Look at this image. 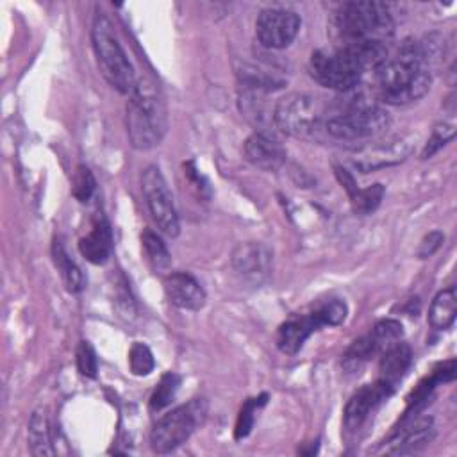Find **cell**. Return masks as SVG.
<instances>
[{
  "mask_svg": "<svg viewBox=\"0 0 457 457\" xmlns=\"http://www.w3.org/2000/svg\"><path fill=\"white\" fill-rule=\"evenodd\" d=\"M266 395H261L259 398H248L239 414H237V421H236V428H234V437L236 439H243L250 434L252 427H253V421H255V411L266 403Z\"/></svg>",
  "mask_w": 457,
  "mask_h": 457,
  "instance_id": "cell-27",
  "label": "cell"
},
{
  "mask_svg": "<svg viewBox=\"0 0 457 457\" xmlns=\"http://www.w3.org/2000/svg\"><path fill=\"white\" fill-rule=\"evenodd\" d=\"M339 109L327 118V132L339 141L371 143L389 127V114L368 93L352 87L343 93Z\"/></svg>",
  "mask_w": 457,
  "mask_h": 457,
  "instance_id": "cell-1",
  "label": "cell"
},
{
  "mask_svg": "<svg viewBox=\"0 0 457 457\" xmlns=\"http://www.w3.org/2000/svg\"><path fill=\"white\" fill-rule=\"evenodd\" d=\"M455 136V127L450 123H439L434 127L430 137L427 139L423 150H421V159H430L436 152H439L446 143H450Z\"/></svg>",
  "mask_w": 457,
  "mask_h": 457,
  "instance_id": "cell-30",
  "label": "cell"
},
{
  "mask_svg": "<svg viewBox=\"0 0 457 457\" xmlns=\"http://www.w3.org/2000/svg\"><path fill=\"white\" fill-rule=\"evenodd\" d=\"M230 262L237 275H241L243 278H246L253 284H261L271 273L273 252L270 246H266L264 243H259V241L239 243L232 250Z\"/></svg>",
  "mask_w": 457,
  "mask_h": 457,
  "instance_id": "cell-12",
  "label": "cell"
},
{
  "mask_svg": "<svg viewBox=\"0 0 457 457\" xmlns=\"http://www.w3.org/2000/svg\"><path fill=\"white\" fill-rule=\"evenodd\" d=\"M443 239H445V236H443V232H439V230H434V232H428L423 239H421V243H420V248H418V257H421V259H425V257H430L439 246H441V243H443Z\"/></svg>",
  "mask_w": 457,
  "mask_h": 457,
  "instance_id": "cell-33",
  "label": "cell"
},
{
  "mask_svg": "<svg viewBox=\"0 0 457 457\" xmlns=\"http://www.w3.org/2000/svg\"><path fill=\"white\" fill-rule=\"evenodd\" d=\"M377 96L386 104L405 105L425 96L432 84L430 70L402 59H386L375 71Z\"/></svg>",
  "mask_w": 457,
  "mask_h": 457,
  "instance_id": "cell-4",
  "label": "cell"
},
{
  "mask_svg": "<svg viewBox=\"0 0 457 457\" xmlns=\"http://www.w3.org/2000/svg\"><path fill=\"white\" fill-rule=\"evenodd\" d=\"M95 189H96V180H95L91 170L84 164L77 166V170L73 173V180H71V195L79 202H87L93 196Z\"/></svg>",
  "mask_w": 457,
  "mask_h": 457,
  "instance_id": "cell-28",
  "label": "cell"
},
{
  "mask_svg": "<svg viewBox=\"0 0 457 457\" xmlns=\"http://www.w3.org/2000/svg\"><path fill=\"white\" fill-rule=\"evenodd\" d=\"M52 257H54V264H55L57 271L61 273L64 287L70 293H80L86 284L84 275H82L80 268L68 257L66 250L62 248V245L59 241H54V245H52Z\"/></svg>",
  "mask_w": 457,
  "mask_h": 457,
  "instance_id": "cell-23",
  "label": "cell"
},
{
  "mask_svg": "<svg viewBox=\"0 0 457 457\" xmlns=\"http://www.w3.org/2000/svg\"><path fill=\"white\" fill-rule=\"evenodd\" d=\"M387 348L386 343H382L371 330L361 337H357L345 352L343 355V366L348 371L359 370L364 362L373 359L375 355L382 353V350Z\"/></svg>",
  "mask_w": 457,
  "mask_h": 457,
  "instance_id": "cell-22",
  "label": "cell"
},
{
  "mask_svg": "<svg viewBox=\"0 0 457 457\" xmlns=\"http://www.w3.org/2000/svg\"><path fill=\"white\" fill-rule=\"evenodd\" d=\"M393 391H395V387H391L389 384L377 378L373 384H368V386L361 387L357 393H353L352 398L348 400V403L345 405V412H343L345 428L357 430L368 420V416L384 400H387L393 395Z\"/></svg>",
  "mask_w": 457,
  "mask_h": 457,
  "instance_id": "cell-13",
  "label": "cell"
},
{
  "mask_svg": "<svg viewBox=\"0 0 457 457\" xmlns=\"http://www.w3.org/2000/svg\"><path fill=\"white\" fill-rule=\"evenodd\" d=\"M457 314V293L455 287L450 286L441 289L428 307V323L436 330H446L453 325Z\"/></svg>",
  "mask_w": 457,
  "mask_h": 457,
  "instance_id": "cell-21",
  "label": "cell"
},
{
  "mask_svg": "<svg viewBox=\"0 0 457 457\" xmlns=\"http://www.w3.org/2000/svg\"><path fill=\"white\" fill-rule=\"evenodd\" d=\"M29 450L36 457H50L55 455L54 445H52V430L46 409L39 407L32 412L29 420Z\"/></svg>",
  "mask_w": 457,
  "mask_h": 457,
  "instance_id": "cell-20",
  "label": "cell"
},
{
  "mask_svg": "<svg viewBox=\"0 0 457 457\" xmlns=\"http://www.w3.org/2000/svg\"><path fill=\"white\" fill-rule=\"evenodd\" d=\"M391 448L387 453H412L427 446L434 437V420L430 416L416 418L409 423L407 428H396L391 436Z\"/></svg>",
  "mask_w": 457,
  "mask_h": 457,
  "instance_id": "cell-17",
  "label": "cell"
},
{
  "mask_svg": "<svg viewBox=\"0 0 457 457\" xmlns=\"http://www.w3.org/2000/svg\"><path fill=\"white\" fill-rule=\"evenodd\" d=\"M309 73L321 86L345 93L359 86L364 68L353 50L348 46H337L332 52H312L309 59Z\"/></svg>",
  "mask_w": 457,
  "mask_h": 457,
  "instance_id": "cell-6",
  "label": "cell"
},
{
  "mask_svg": "<svg viewBox=\"0 0 457 457\" xmlns=\"http://www.w3.org/2000/svg\"><path fill=\"white\" fill-rule=\"evenodd\" d=\"M164 293L170 303L186 311H200L207 300L200 282L186 271L168 273L164 277Z\"/></svg>",
  "mask_w": 457,
  "mask_h": 457,
  "instance_id": "cell-15",
  "label": "cell"
},
{
  "mask_svg": "<svg viewBox=\"0 0 457 457\" xmlns=\"http://www.w3.org/2000/svg\"><path fill=\"white\" fill-rule=\"evenodd\" d=\"M111 250H112L111 227L104 216H98L89 234L80 237L79 252L86 261L93 264H104L109 259Z\"/></svg>",
  "mask_w": 457,
  "mask_h": 457,
  "instance_id": "cell-18",
  "label": "cell"
},
{
  "mask_svg": "<svg viewBox=\"0 0 457 457\" xmlns=\"http://www.w3.org/2000/svg\"><path fill=\"white\" fill-rule=\"evenodd\" d=\"M125 123L130 145L137 150H150L162 141L168 130V111L152 80H136L125 107Z\"/></svg>",
  "mask_w": 457,
  "mask_h": 457,
  "instance_id": "cell-2",
  "label": "cell"
},
{
  "mask_svg": "<svg viewBox=\"0 0 457 457\" xmlns=\"http://www.w3.org/2000/svg\"><path fill=\"white\" fill-rule=\"evenodd\" d=\"M180 386V377L177 373H166L161 377L159 386L155 387V391L150 396V409L152 411H161L166 405L171 403V400L177 395V389Z\"/></svg>",
  "mask_w": 457,
  "mask_h": 457,
  "instance_id": "cell-26",
  "label": "cell"
},
{
  "mask_svg": "<svg viewBox=\"0 0 457 457\" xmlns=\"http://www.w3.org/2000/svg\"><path fill=\"white\" fill-rule=\"evenodd\" d=\"M207 403L204 400H191L164 414L150 432L152 450L168 453L189 439L195 428L205 420Z\"/></svg>",
  "mask_w": 457,
  "mask_h": 457,
  "instance_id": "cell-7",
  "label": "cell"
},
{
  "mask_svg": "<svg viewBox=\"0 0 457 457\" xmlns=\"http://www.w3.org/2000/svg\"><path fill=\"white\" fill-rule=\"evenodd\" d=\"M334 29L341 45L380 41L387 43L393 36V16L389 7L373 0L345 2L334 14Z\"/></svg>",
  "mask_w": 457,
  "mask_h": 457,
  "instance_id": "cell-3",
  "label": "cell"
},
{
  "mask_svg": "<svg viewBox=\"0 0 457 457\" xmlns=\"http://www.w3.org/2000/svg\"><path fill=\"white\" fill-rule=\"evenodd\" d=\"M141 248L145 252V257H146L150 268L155 273L168 271V268L171 264V255L159 234H155L152 230H145L141 234Z\"/></svg>",
  "mask_w": 457,
  "mask_h": 457,
  "instance_id": "cell-24",
  "label": "cell"
},
{
  "mask_svg": "<svg viewBox=\"0 0 457 457\" xmlns=\"http://www.w3.org/2000/svg\"><path fill=\"white\" fill-rule=\"evenodd\" d=\"M245 159L264 171H277L287 159L286 148L268 132H253L243 145Z\"/></svg>",
  "mask_w": 457,
  "mask_h": 457,
  "instance_id": "cell-14",
  "label": "cell"
},
{
  "mask_svg": "<svg viewBox=\"0 0 457 457\" xmlns=\"http://www.w3.org/2000/svg\"><path fill=\"white\" fill-rule=\"evenodd\" d=\"M414 137L411 136H396L378 143H368L364 148L355 152L353 164L362 173H370L386 166H393L407 159L412 152Z\"/></svg>",
  "mask_w": 457,
  "mask_h": 457,
  "instance_id": "cell-11",
  "label": "cell"
},
{
  "mask_svg": "<svg viewBox=\"0 0 457 457\" xmlns=\"http://www.w3.org/2000/svg\"><path fill=\"white\" fill-rule=\"evenodd\" d=\"M77 368L80 375L95 378L98 371V359L93 346L87 341H80L77 346Z\"/></svg>",
  "mask_w": 457,
  "mask_h": 457,
  "instance_id": "cell-32",
  "label": "cell"
},
{
  "mask_svg": "<svg viewBox=\"0 0 457 457\" xmlns=\"http://www.w3.org/2000/svg\"><path fill=\"white\" fill-rule=\"evenodd\" d=\"M300 30V16L291 9L268 7L255 20V36L266 48L280 50L293 43Z\"/></svg>",
  "mask_w": 457,
  "mask_h": 457,
  "instance_id": "cell-10",
  "label": "cell"
},
{
  "mask_svg": "<svg viewBox=\"0 0 457 457\" xmlns=\"http://www.w3.org/2000/svg\"><path fill=\"white\" fill-rule=\"evenodd\" d=\"M346 312H348L346 303L343 300H337V298L328 300V302H325V303H321L320 307L314 309V314L318 316V320L321 321L323 327L325 325L334 327V325L343 323L345 318H346Z\"/></svg>",
  "mask_w": 457,
  "mask_h": 457,
  "instance_id": "cell-31",
  "label": "cell"
},
{
  "mask_svg": "<svg viewBox=\"0 0 457 457\" xmlns=\"http://www.w3.org/2000/svg\"><path fill=\"white\" fill-rule=\"evenodd\" d=\"M323 109L316 96L307 93H289L273 109V125L291 137H312L321 123Z\"/></svg>",
  "mask_w": 457,
  "mask_h": 457,
  "instance_id": "cell-8",
  "label": "cell"
},
{
  "mask_svg": "<svg viewBox=\"0 0 457 457\" xmlns=\"http://www.w3.org/2000/svg\"><path fill=\"white\" fill-rule=\"evenodd\" d=\"M321 321L314 312L291 318L284 321L277 330V346L286 355H295L300 352L303 343L309 339L312 332L321 328Z\"/></svg>",
  "mask_w": 457,
  "mask_h": 457,
  "instance_id": "cell-16",
  "label": "cell"
},
{
  "mask_svg": "<svg viewBox=\"0 0 457 457\" xmlns=\"http://www.w3.org/2000/svg\"><path fill=\"white\" fill-rule=\"evenodd\" d=\"M412 361V350L403 341H395L380 353L378 362V380L389 384L391 387H396V384L402 380L405 371L409 370Z\"/></svg>",
  "mask_w": 457,
  "mask_h": 457,
  "instance_id": "cell-19",
  "label": "cell"
},
{
  "mask_svg": "<svg viewBox=\"0 0 457 457\" xmlns=\"http://www.w3.org/2000/svg\"><path fill=\"white\" fill-rule=\"evenodd\" d=\"M129 366H130V371L139 377L152 373L155 361L150 348L143 343H134L129 350Z\"/></svg>",
  "mask_w": 457,
  "mask_h": 457,
  "instance_id": "cell-29",
  "label": "cell"
},
{
  "mask_svg": "<svg viewBox=\"0 0 457 457\" xmlns=\"http://www.w3.org/2000/svg\"><path fill=\"white\" fill-rule=\"evenodd\" d=\"M91 43L96 57V64L104 79L123 95H130L136 86L134 68L121 48L111 20L100 11L93 18L91 25Z\"/></svg>",
  "mask_w": 457,
  "mask_h": 457,
  "instance_id": "cell-5",
  "label": "cell"
},
{
  "mask_svg": "<svg viewBox=\"0 0 457 457\" xmlns=\"http://www.w3.org/2000/svg\"><path fill=\"white\" fill-rule=\"evenodd\" d=\"M382 198H384V186L375 182V184H370L368 187H357L355 193L350 196V202L355 212L370 214L380 205Z\"/></svg>",
  "mask_w": 457,
  "mask_h": 457,
  "instance_id": "cell-25",
  "label": "cell"
},
{
  "mask_svg": "<svg viewBox=\"0 0 457 457\" xmlns=\"http://www.w3.org/2000/svg\"><path fill=\"white\" fill-rule=\"evenodd\" d=\"M141 189L148 205V211L157 223L159 230L170 237L179 236L180 223L177 216V209L173 204L171 191L166 184L164 175L154 164L146 166L141 175Z\"/></svg>",
  "mask_w": 457,
  "mask_h": 457,
  "instance_id": "cell-9",
  "label": "cell"
}]
</instances>
